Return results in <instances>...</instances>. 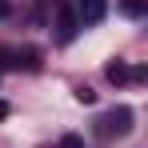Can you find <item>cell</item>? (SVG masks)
Instances as JSON below:
<instances>
[{
    "label": "cell",
    "mask_w": 148,
    "mask_h": 148,
    "mask_svg": "<svg viewBox=\"0 0 148 148\" xmlns=\"http://www.w3.org/2000/svg\"><path fill=\"white\" fill-rule=\"evenodd\" d=\"M100 132H104V136H128V132H132V108L120 104V108H112L108 116H100Z\"/></svg>",
    "instance_id": "6da1fadb"
},
{
    "label": "cell",
    "mask_w": 148,
    "mask_h": 148,
    "mask_svg": "<svg viewBox=\"0 0 148 148\" xmlns=\"http://www.w3.org/2000/svg\"><path fill=\"white\" fill-rule=\"evenodd\" d=\"M76 24H80V20H76V12L64 4V0H60V4H56V36H60L64 44L76 36Z\"/></svg>",
    "instance_id": "7a4b0ae2"
},
{
    "label": "cell",
    "mask_w": 148,
    "mask_h": 148,
    "mask_svg": "<svg viewBox=\"0 0 148 148\" xmlns=\"http://www.w3.org/2000/svg\"><path fill=\"white\" fill-rule=\"evenodd\" d=\"M104 12H108V0H80L76 20H80V24H100V20H104Z\"/></svg>",
    "instance_id": "3957f363"
},
{
    "label": "cell",
    "mask_w": 148,
    "mask_h": 148,
    "mask_svg": "<svg viewBox=\"0 0 148 148\" xmlns=\"http://www.w3.org/2000/svg\"><path fill=\"white\" fill-rule=\"evenodd\" d=\"M104 76H108L112 84H124V80H132V68H128V64H120V60H112V64L104 68Z\"/></svg>",
    "instance_id": "277c9868"
},
{
    "label": "cell",
    "mask_w": 148,
    "mask_h": 148,
    "mask_svg": "<svg viewBox=\"0 0 148 148\" xmlns=\"http://www.w3.org/2000/svg\"><path fill=\"white\" fill-rule=\"evenodd\" d=\"M124 12L128 16H144V0H124Z\"/></svg>",
    "instance_id": "5b68a950"
},
{
    "label": "cell",
    "mask_w": 148,
    "mask_h": 148,
    "mask_svg": "<svg viewBox=\"0 0 148 148\" xmlns=\"http://www.w3.org/2000/svg\"><path fill=\"white\" fill-rule=\"evenodd\" d=\"M76 100H80V104H96V92H92V88H80Z\"/></svg>",
    "instance_id": "8992f818"
},
{
    "label": "cell",
    "mask_w": 148,
    "mask_h": 148,
    "mask_svg": "<svg viewBox=\"0 0 148 148\" xmlns=\"http://www.w3.org/2000/svg\"><path fill=\"white\" fill-rule=\"evenodd\" d=\"M60 148H84V140H80V136H64V140H60Z\"/></svg>",
    "instance_id": "52a82bcc"
},
{
    "label": "cell",
    "mask_w": 148,
    "mask_h": 148,
    "mask_svg": "<svg viewBox=\"0 0 148 148\" xmlns=\"http://www.w3.org/2000/svg\"><path fill=\"white\" fill-rule=\"evenodd\" d=\"M0 16H8V0H0Z\"/></svg>",
    "instance_id": "ba28073f"
},
{
    "label": "cell",
    "mask_w": 148,
    "mask_h": 148,
    "mask_svg": "<svg viewBox=\"0 0 148 148\" xmlns=\"http://www.w3.org/2000/svg\"><path fill=\"white\" fill-rule=\"evenodd\" d=\"M4 116H8V104H4V100H0V120H4Z\"/></svg>",
    "instance_id": "9c48e42d"
}]
</instances>
